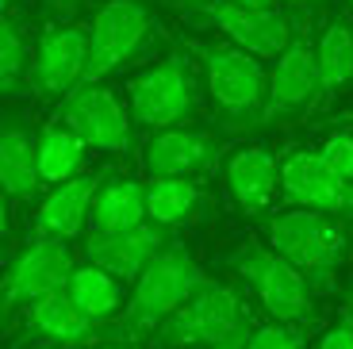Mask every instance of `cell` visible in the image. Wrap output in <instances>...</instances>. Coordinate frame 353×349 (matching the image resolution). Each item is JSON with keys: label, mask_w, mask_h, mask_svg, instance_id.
<instances>
[{"label": "cell", "mask_w": 353, "mask_h": 349, "mask_svg": "<svg viewBox=\"0 0 353 349\" xmlns=\"http://www.w3.org/2000/svg\"><path fill=\"white\" fill-rule=\"evenodd\" d=\"M203 280L208 277L200 272V265L181 246H165L139 272V280H134V288H131V299H123L127 307L119 315V323H115V334H123V338L158 334V326L200 288Z\"/></svg>", "instance_id": "cell-1"}, {"label": "cell", "mask_w": 353, "mask_h": 349, "mask_svg": "<svg viewBox=\"0 0 353 349\" xmlns=\"http://www.w3.org/2000/svg\"><path fill=\"white\" fill-rule=\"evenodd\" d=\"M269 250L307 280V288H330L345 257V230L319 211H284L269 219Z\"/></svg>", "instance_id": "cell-2"}, {"label": "cell", "mask_w": 353, "mask_h": 349, "mask_svg": "<svg viewBox=\"0 0 353 349\" xmlns=\"http://www.w3.org/2000/svg\"><path fill=\"white\" fill-rule=\"evenodd\" d=\"M246 326L250 311L239 292L227 284H215V280H203L158 326V341L165 349H212L223 341L246 338Z\"/></svg>", "instance_id": "cell-3"}, {"label": "cell", "mask_w": 353, "mask_h": 349, "mask_svg": "<svg viewBox=\"0 0 353 349\" xmlns=\"http://www.w3.org/2000/svg\"><path fill=\"white\" fill-rule=\"evenodd\" d=\"M234 272L250 284V292L257 296V303L273 315L276 323L300 326L303 319H311V288L300 272L288 261H281L269 246L246 242L234 253Z\"/></svg>", "instance_id": "cell-4"}, {"label": "cell", "mask_w": 353, "mask_h": 349, "mask_svg": "<svg viewBox=\"0 0 353 349\" xmlns=\"http://www.w3.org/2000/svg\"><path fill=\"white\" fill-rule=\"evenodd\" d=\"M208 73V92L219 104L223 115L230 119H246L250 112H261L265 104V88L269 77L261 70V58L239 50L230 43H200L196 46Z\"/></svg>", "instance_id": "cell-5"}, {"label": "cell", "mask_w": 353, "mask_h": 349, "mask_svg": "<svg viewBox=\"0 0 353 349\" xmlns=\"http://www.w3.org/2000/svg\"><path fill=\"white\" fill-rule=\"evenodd\" d=\"M150 35V12L139 0H108L100 4L92 27H88V66L85 85H97L112 70L139 54V46Z\"/></svg>", "instance_id": "cell-6"}, {"label": "cell", "mask_w": 353, "mask_h": 349, "mask_svg": "<svg viewBox=\"0 0 353 349\" xmlns=\"http://www.w3.org/2000/svg\"><path fill=\"white\" fill-rule=\"evenodd\" d=\"M73 253L58 238H39L27 250H19V257L8 265L4 280H0V315H8L12 307H31L46 296L65 292L73 277Z\"/></svg>", "instance_id": "cell-7"}, {"label": "cell", "mask_w": 353, "mask_h": 349, "mask_svg": "<svg viewBox=\"0 0 353 349\" xmlns=\"http://www.w3.org/2000/svg\"><path fill=\"white\" fill-rule=\"evenodd\" d=\"M131 119L142 127H158L169 131L181 119H188L196 108V81L188 73V66L181 58H169L154 70H146L142 77L131 81Z\"/></svg>", "instance_id": "cell-8"}, {"label": "cell", "mask_w": 353, "mask_h": 349, "mask_svg": "<svg viewBox=\"0 0 353 349\" xmlns=\"http://www.w3.org/2000/svg\"><path fill=\"white\" fill-rule=\"evenodd\" d=\"M281 196L292 208L319 211L330 219H353V181L330 173V166L319 154H292L281 161Z\"/></svg>", "instance_id": "cell-9"}, {"label": "cell", "mask_w": 353, "mask_h": 349, "mask_svg": "<svg viewBox=\"0 0 353 349\" xmlns=\"http://www.w3.org/2000/svg\"><path fill=\"white\" fill-rule=\"evenodd\" d=\"M62 127H70L92 150H127L131 146V115L100 85H77L62 97Z\"/></svg>", "instance_id": "cell-10"}, {"label": "cell", "mask_w": 353, "mask_h": 349, "mask_svg": "<svg viewBox=\"0 0 353 349\" xmlns=\"http://www.w3.org/2000/svg\"><path fill=\"white\" fill-rule=\"evenodd\" d=\"M196 12L212 19L230 46L254 58H276L292 43V27L276 8H239L227 0H196Z\"/></svg>", "instance_id": "cell-11"}, {"label": "cell", "mask_w": 353, "mask_h": 349, "mask_svg": "<svg viewBox=\"0 0 353 349\" xmlns=\"http://www.w3.org/2000/svg\"><path fill=\"white\" fill-rule=\"evenodd\" d=\"M88 66V31L81 27H46L39 35L31 81L43 97H70L77 85H85Z\"/></svg>", "instance_id": "cell-12"}, {"label": "cell", "mask_w": 353, "mask_h": 349, "mask_svg": "<svg viewBox=\"0 0 353 349\" xmlns=\"http://www.w3.org/2000/svg\"><path fill=\"white\" fill-rule=\"evenodd\" d=\"M319 97H323V88H319L315 50H311L303 39H292V43L276 54V70L269 73L261 123H273V119H281V115L303 112V108H311Z\"/></svg>", "instance_id": "cell-13"}, {"label": "cell", "mask_w": 353, "mask_h": 349, "mask_svg": "<svg viewBox=\"0 0 353 349\" xmlns=\"http://www.w3.org/2000/svg\"><path fill=\"white\" fill-rule=\"evenodd\" d=\"M165 250V235L158 227H134L123 235H92L85 238L88 265L104 269L115 280H139V272Z\"/></svg>", "instance_id": "cell-14"}, {"label": "cell", "mask_w": 353, "mask_h": 349, "mask_svg": "<svg viewBox=\"0 0 353 349\" xmlns=\"http://www.w3.org/2000/svg\"><path fill=\"white\" fill-rule=\"evenodd\" d=\"M219 157V146H215L208 134L188 131V127H169V131H158L150 142H146V173L154 181H173L181 177L185 181L188 173H200Z\"/></svg>", "instance_id": "cell-15"}, {"label": "cell", "mask_w": 353, "mask_h": 349, "mask_svg": "<svg viewBox=\"0 0 353 349\" xmlns=\"http://www.w3.org/2000/svg\"><path fill=\"white\" fill-rule=\"evenodd\" d=\"M97 188H100V181L92 173H77L73 181L54 184V192L46 196L43 208H39V235L58 238V242L81 235L88 211H92V196H97Z\"/></svg>", "instance_id": "cell-16"}, {"label": "cell", "mask_w": 353, "mask_h": 349, "mask_svg": "<svg viewBox=\"0 0 353 349\" xmlns=\"http://www.w3.org/2000/svg\"><path fill=\"white\" fill-rule=\"evenodd\" d=\"M227 184H230V196L246 211H265L273 203L276 188H281V166L261 146L239 150L227 161Z\"/></svg>", "instance_id": "cell-17"}, {"label": "cell", "mask_w": 353, "mask_h": 349, "mask_svg": "<svg viewBox=\"0 0 353 349\" xmlns=\"http://www.w3.org/2000/svg\"><path fill=\"white\" fill-rule=\"evenodd\" d=\"M88 219L97 235H123V230L146 227V184L127 181V177L100 184Z\"/></svg>", "instance_id": "cell-18"}, {"label": "cell", "mask_w": 353, "mask_h": 349, "mask_svg": "<svg viewBox=\"0 0 353 349\" xmlns=\"http://www.w3.org/2000/svg\"><path fill=\"white\" fill-rule=\"evenodd\" d=\"M65 299L97 326V323H108V319L123 307V288H119V280L108 277L104 269L81 265V269H73L70 284H65Z\"/></svg>", "instance_id": "cell-19"}, {"label": "cell", "mask_w": 353, "mask_h": 349, "mask_svg": "<svg viewBox=\"0 0 353 349\" xmlns=\"http://www.w3.org/2000/svg\"><path fill=\"white\" fill-rule=\"evenodd\" d=\"M39 188L35 142L23 127H0V192L12 200H27Z\"/></svg>", "instance_id": "cell-20"}, {"label": "cell", "mask_w": 353, "mask_h": 349, "mask_svg": "<svg viewBox=\"0 0 353 349\" xmlns=\"http://www.w3.org/2000/svg\"><path fill=\"white\" fill-rule=\"evenodd\" d=\"M27 319H31V326H35L46 341H54V346H62V349L88 346V341H92V323H88L85 315L65 299V292L31 303Z\"/></svg>", "instance_id": "cell-21"}, {"label": "cell", "mask_w": 353, "mask_h": 349, "mask_svg": "<svg viewBox=\"0 0 353 349\" xmlns=\"http://www.w3.org/2000/svg\"><path fill=\"white\" fill-rule=\"evenodd\" d=\"M85 142L70 131V127H46L35 142V169H39V184L50 181V184H65L77 177L81 161H85Z\"/></svg>", "instance_id": "cell-22"}, {"label": "cell", "mask_w": 353, "mask_h": 349, "mask_svg": "<svg viewBox=\"0 0 353 349\" xmlns=\"http://www.w3.org/2000/svg\"><path fill=\"white\" fill-rule=\"evenodd\" d=\"M315 70H319V88L323 97L330 92H342L353 81V31L345 19H330L323 39L315 46Z\"/></svg>", "instance_id": "cell-23"}, {"label": "cell", "mask_w": 353, "mask_h": 349, "mask_svg": "<svg viewBox=\"0 0 353 349\" xmlns=\"http://www.w3.org/2000/svg\"><path fill=\"white\" fill-rule=\"evenodd\" d=\"M196 208V184L192 181H154L146 188V219H154L158 227H173L181 219H188V211Z\"/></svg>", "instance_id": "cell-24"}, {"label": "cell", "mask_w": 353, "mask_h": 349, "mask_svg": "<svg viewBox=\"0 0 353 349\" xmlns=\"http://www.w3.org/2000/svg\"><path fill=\"white\" fill-rule=\"evenodd\" d=\"M27 70V43L19 27L0 19V92H12Z\"/></svg>", "instance_id": "cell-25"}, {"label": "cell", "mask_w": 353, "mask_h": 349, "mask_svg": "<svg viewBox=\"0 0 353 349\" xmlns=\"http://www.w3.org/2000/svg\"><path fill=\"white\" fill-rule=\"evenodd\" d=\"M246 349H307V334L288 323H269L250 334Z\"/></svg>", "instance_id": "cell-26"}, {"label": "cell", "mask_w": 353, "mask_h": 349, "mask_svg": "<svg viewBox=\"0 0 353 349\" xmlns=\"http://www.w3.org/2000/svg\"><path fill=\"white\" fill-rule=\"evenodd\" d=\"M319 157L330 166V173H338L342 181H353V131L330 134L327 146L319 150Z\"/></svg>", "instance_id": "cell-27"}, {"label": "cell", "mask_w": 353, "mask_h": 349, "mask_svg": "<svg viewBox=\"0 0 353 349\" xmlns=\"http://www.w3.org/2000/svg\"><path fill=\"white\" fill-rule=\"evenodd\" d=\"M319 349H353V307H350V311H342V319L323 334Z\"/></svg>", "instance_id": "cell-28"}, {"label": "cell", "mask_w": 353, "mask_h": 349, "mask_svg": "<svg viewBox=\"0 0 353 349\" xmlns=\"http://www.w3.org/2000/svg\"><path fill=\"white\" fill-rule=\"evenodd\" d=\"M227 4H239V8H276V0H227Z\"/></svg>", "instance_id": "cell-29"}, {"label": "cell", "mask_w": 353, "mask_h": 349, "mask_svg": "<svg viewBox=\"0 0 353 349\" xmlns=\"http://www.w3.org/2000/svg\"><path fill=\"white\" fill-rule=\"evenodd\" d=\"M281 4H288V8H315L323 0H281Z\"/></svg>", "instance_id": "cell-30"}, {"label": "cell", "mask_w": 353, "mask_h": 349, "mask_svg": "<svg viewBox=\"0 0 353 349\" xmlns=\"http://www.w3.org/2000/svg\"><path fill=\"white\" fill-rule=\"evenodd\" d=\"M8 230V208H4V192H0V238Z\"/></svg>", "instance_id": "cell-31"}, {"label": "cell", "mask_w": 353, "mask_h": 349, "mask_svg": "<svg viewBox=\"0 0 353 349\" xmlns=\"http://www.w3.org/2000/svg\"><path fill=\"white\" fill-rule=\"evenodd\" d=\"M212 349H246V338H234V341H223V346H212Z\"/></svg>", "instance_id": "cell-32"}, {"label": "cell", "mask_w": 353, "mask_h": 349, "mask_svg": "<svg viewBox=\"0 0 353 349\" xmlns=\"http://www.w3.org/2000/svg\"><path fill=\"white\" fill-rule=\"evenodd\" d=\"M54 8H73V4H77V0H50Z\"/></svg>", "instance_id": "cell-33"}, {"label": "cell", "mask_w": 353, "mask_h": 349, "mask_svg": "<svg viewBox=\"0 0 353 349\" xmlns=\"http://www.w3.org/2000/svg\"><path fill=\"white\" fill-rule=\"evenodd\" d=\"M4 12H8V0H0V19H4Z\"/></svg>", "instance_id": "cell-34"}, {"label": "cell", "mask_w": 353, "mask_h": 349, "mask_svg": "<svg viewBox=\"0 0 353 349\" xmlns=\"http://www.w3.org/2000/svg\"><path fill=\"white\" fill-rule=\"evenodd\" d=\"M104 349H134V346H104Z\"/></svg>", "instance_id": "cell-35"}, {"label": "cell", "mask_w": 353, "mask_h": 349, "mask_svg": "<svg viewBox=\"0 0 353 349\" xmlns=\"http://www.w3.org/2000/svg\"><path fill=\"white\" fill-rule=\"evenodd\" d=\"M345 123H350V131H353V112H350V115H345Z\"/></svg>", "instance_id": "cell-36"}, {"label": "cell", "mask_w": 353, "mask_h": 349, "mask_svg": "<svg viewBox=\"0 0 353 349\" xmlns=\"http://www.w3.org/2000/svg\"><path fill=\"white\" fill-rule=\"evenodd\" d=\"M350 8H353V0H350Z\"/></svg>", "instance_id": "cell-37"}, {"label": "cell", "mask_w": 353, "mask_h": 349, "mask_svg": "<svg viewBox=\"0 0 353 349\" xmlns=\"http://www.w3.org/2000/svg\"><path fill=\"white\" fill-rule=\"evenodd\" d=\"M350 31H353V27H350Z\"/></svg>", "instance_id": "cell-38"}]
</instances>
